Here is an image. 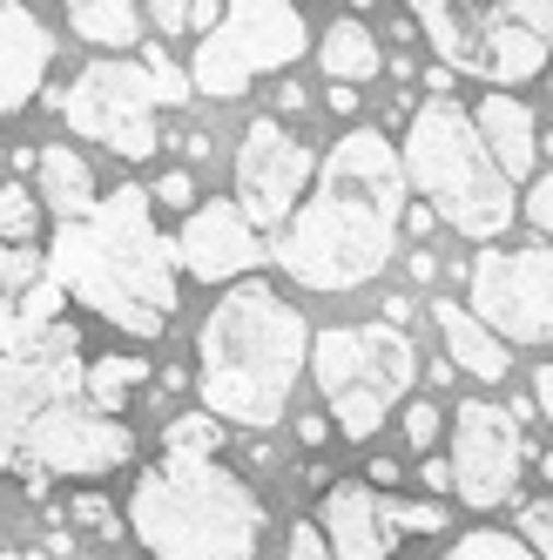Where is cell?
Here are the masks:
<instances>
[{
    "label": "cell",
    "mask_w": 553,
    "mask_h": 560,
    "mask_svg": "<svg viewBox=\"0 0 553 560\" xmlns=\"http://www.w3.org/2000/svg\"><path fill=\"white\" fill-rule=\"evenodd\" d=\"M405 217V163L399 142L372 122H351L318 163L304 210L276 230V270L304 291H358L399 250Z\"/></svg>",
    "instance_id": "6da1fadb"
},
{
    "label": "cell",
    "mask_w": 553,
    "mask_h": 560,
    "mask_svg": "<svg viewBox=\"0 0 553 560\" xmlns=\"http://www.w3.org/2000/svg\"><path fill=\"white\" fill-rule=\"evenodd\" d=\"M48 284L142 345L163 338L176 311V250L155 230L149 189L122 183L102 196L89 223H61L48 244Z\"/></svg>",
    "instance_id": "7a4b0ae2"
},
{
    "label": "cell",
    "mask_w": 553,
    "mask_h": 560,
    "mask_svg": "<svg viewBox=\"0 0 553 560\" xmlns=\"http://www.w3.org/2000/svg\"><path fill=\"white\" fill-rule=\"evenodd\" d=\"M310 331L304 311L263 284V277H244L230 284L203 331H196V392H203V412L244 432H270L284 425L291 392L310 372Z\"/></svg>",
    "instance_id": "3957f363"
},
{
    "label": "cell",
    "mask_w": 553,
    "mask_h": 560,
    "mask_svg": "<svg viewBox=\"0 0 553 560\" xmlns=\"http://www.w3.org/2000/svg\"><path fill=\"white\" fill-rule=\"evenodd\" d=\"M129 534L149 560H257L263 500L216 459H155L129 493Z\"/></svg>",
    "instance_id": "277c9868"
},
{
    "label": "cell",
    "mask_w": 553,
    "mask_h": 560,
    "mask_svg": "<svg viewBox=\"0 0 553 560\" xmlns=\"http://www.w3.org/2000/svg\"><path fill=\"white\" fill-rule=\"evenodd\" d=\"M399 163H405V189L425 196V210L452 223L466 244H486L513 230V183L499 176V163L480 142V122L472 108H459L452 95H425L405 122V142H399Z\"/></svg>",
    "instance_id": "5b68a950"
},
{
    "label": "cell",
    "mask_w": 553,
    "mask_h": 560,
    "mask_svg": "<svg viewBox=\"0 0 553 560\" xmlns=\"http://www.w3.org/2000/svg\"><path fill=\"white\" fill-rule=\"evenodd\" d=\"M310 378H318V398L331 406V425L351 446H365L405 406V392L419 378V351L391 325H331L310 338Z\"/></svg>",
    "instance_id": "8992f818"
},
{
    "label": "cell",
    "mask_w": 553,
    "mask_h": 560,
    "mask_svg": "<svg viewBox=\"0 0 553 560\" xmlns=\"http://www.w3.org/2000/svg\"><path fill=\"white\" fill-rule=\"evenodd\" d=\"M189 102V82L163 61V55H102L74 74V89L61 95V115L74 136H89L102 149H115L122 163H149L155 149H163V129H155V115Z\"/></svg>",
    "instance_id": "52a82bcc"
},
{
    "label": "cell",
    "mask_w": 553,
    "mask_h": 560,
    "mask_svg": "<svg viewBox=\"0 0 553 560\" xmlns=\"http://www.w3.org/2000/svg\"><path fill=\"white\" fill-rule=\"evenodd\" d=\"M74 351L82 338L68 325H27L21 304L0 298V466H14L27 425L48 406H68V392L89 378Z\"/></svg>",
    "instance_id": "ba28073f"
},
{
    "label": "cell",
    "mask_w": 553,
    "mask_h": 560,
    "mask_svg": "<svg viewBox=\"0 0 553 560\" xmlns=\"http://www.w3.org/2000/svg\"><path fill=\"white\" fill-rule=\"evenodd\" d=\"M304 48H310V27H304L297 8H284V0H236V8H223V21L203 42H196L189 82L216 102H230V95H244L257 74L291 68Z\"/></svg>",
    "instance_id": "9c48e42d"
},
{
    "label": "cell",
    "mask_w": 553,
    "mask_h": 560,
    "mask_svg": "<svg viewBox=\"0 0 553 560\" xmlns=\"http://www.w3.org/2000/svg\"><path fill=\"white\" fill-rule=\"evenodd\" d=\"M412 21L425 27L432 55L446 74H480L499 82V95H513V82H533L546 74V42L513 21V8H446V0H419Z\"/></svg>",
    "instance_id": "30bf717a"
},
{
    "label": "cell",
    "mask_w": 553,
    "mask_h": 560,
    "mask_svg": "<svg viewBox=\"0 0 553 560\" xmlns=\"http://www.w3.org/2000/svg\"><path fill=\"white\" fill-rule=\"evenodd\" d=\"M472 317L499 338V345H553V244H520V250H480L466 270Z\"/></svg>",
    "instance_id": "8fae6325"
},
{
    "label": "cell",
    "mask_w": 553,
    "mask_h": 560,
    "mask_svg": "<svg viewBox=\"0 0 553 560\" xmlns=\"http://www.w3.org/2000/svg\"><path fill=\"white\" fill-rule=\"evenodd\" d=\"M310 183H318V155H310L276 115H257L236 142V210L250 217V230H284Z\"/></svg>",
    "instance_id": "7c38bea8"
},
{
    "label": "cell",
    "mask_w": 553,
    "mask_h": 560,
    "mask_svg": "<svg viewBox=\"0 0 553 560\" xmlns=\"http://www.w3.org/2000/svg\"><path fill=\"white\" fill-rule=\"evenodd\" d=\"M533 446L520 432V412L486 406V398H459L452 406V493L466 506H499L520 487Z\"/></svg>",
    "instance_id": "4fadbf2b"
},
{
    "label": "cell",
    "mask_w": 553,
    "mask_h": 560,
    "mask_svg": "<svg viewBox=\"0 0 553 560\" xmlns=\"http://www.w3.org/2000/svg\"><path fill=\"white\" fill-rule=\"evenodd\" d=\"M21 459L34 479H102V472L136 459V432L122 419H102L82 406H48L27 425Z\"/></svg>",
    "instance_id": "5bb4252c"
},
{
    "label": "cell",
    "mask_w": 553,
    "mask_h": 560,
    "mask_svg": "<svg viewBox=\"0 0 553 560\" xmlns=\"http://www.w3.org/2000/svg\"><path fill=\"white\" fill-rule=\"evenodd\" d=\"M169 250L189 277H203V284H244L270 257L263 230H250V217L236 203H196V217H183V230L169 236Z\"/></svg>",
    "instance_id": "9a60e30c"
},
{
    "label": "cell",
    "mask_w": 553,
    "mask_h": 560,
    "mask_svg": "<svg viewBox=\"0 0 553 560\" xmlns=\"http://www.w3.org/2000/svg\"><path fill=\"white\" fill-rule=\"evenodd\" d=\"M55 68V27H42L34 8H0V122L42 95Z\"/></svg>",
    "instance_id": "2e32d148"
},
{
    "label": "cell",
    "mask_w": 553,
    "mask_h": 560,
    "mask_svg": "<svg viewBox=\"0 0 553 560\" xmlns=\"http://www.w3.org/2000/svg\"><path fill=\"white\" fill-rule=\"evenodd\" d=\"M318 527H325V547H331V560H385V553H391V540H399V534L385 527V500L365 487V479H344V487H325Z\"/></svg>",
    "instance_id": "e0dca14e"
},
{
    "label": "cell",
    "mask_w": 553,
    "mask_h": 560,
    "mask_svg": "<svg viewBox=\"0 0 553 560\" xmlns=\"http://www.w3.org/2000/svg\"><path fill=\"white\" fill-rule=\"evenodd\" d=\"M472 122H480V142L486 155L499 163L506 183H533V163H540V122H533V108L520 95H486L480 108H472Z\"/></svg>",
    "instance_id": "ac0fdd59"
},
{
    "label": "cell",
    "mask_w": 553,
    "mask_h": 560,
    "mask_svg": "<svg viewBox=\"0 0 553 560\" xmlns=\"http://www.w3.org/2000/svg\"><path fill=\"white\" fill-rule=\"evenodd\" d=\"M42 210H55L61 223H89L95 210H102V189H95V170H89V155H74L68 142H48L42 149Z\"/></svg>",
    "instance_id": "d6986e66"
},
{
    "label": "cell",
    "mask_w": 553,
    "mask_h": 560,
    "mask_svg": "<svg viewBox=\"0 0 553 560\" xmlns=\"http://www.w3.org/2000/svg\"><path fill=\"white\" fill-rule=\"evenodd\" d=\"M432 317H439V338L452 345V365H459V372H472L480 385H499V378H506L513 351H506V345H499V338H493V331H486L466 304L439 298V304H432Z\"/></svg>",
    "instance_id": "ffe728a7"
},
{
    "label": "cell",
    "mask_w": 553,
    "mask_h": 560,
    "mask_svg": "<svg viewBox=\"0 0 553 560\" xmlns=\"http://www.w3.org/2000/svg\"><path fill=\"white\" fill-rule=\"evenodd\" d=\"M318 61H325V74H331V89H365V82H378V68H385L372 27H365L358 14H338V21L325 27Z\"/></svg>",
    "instance_id": "44dd1931"
},
{
    "label": "cell",
    "mask_w": 553,
    "mask_h": 560,
    "mask_svg": "<svg viewBox=\"0 0 553 560\" xmlns=\"http://www.w3.org/2000/svg\"><path fill=\"white\" fill-rule=\"evenodd\" d=\"M142 21H149V8H136V0H74L68 8L74 42L108 48V55H129L142 42Z\"/></svg>",
    "instance_id": "7402d4cb"
},
{
    "label": "cell",
    "mask_w": 553,
    "mask_h": 560,
    "mask_svg": "<svg viewBox=\"0 0 553 560\" xmlns=\"http://www.w3.org/2000/svg\"><path fill=\"white\" fill-rule=\"evenodd\" d=\"M149 378V358H136V351H108V358H95V365H89V398H95V412L102 419H115V412H122V398L136 392Z\"/></svg>",
    "instance_id": "603a6c76"
},
{
    "label": "cell",
    "mask_w": 553,
    "mask_h": 560,
    "mask_svg": "<svg viewBox=\"0 0 553 560\" xmlns=\"http://www.w3.org/2000/svg\"><path fill=\"white\" fill-rule=\"evenodd\" d=\"M223 419H210L203 406L196 412H176L169 425H163V459H216L223 453Z\"/></svg>",
    "instance_id": "cb8c5ba5"
},
{
    "label": "cell",
    "mask_w": 553,
    "mask_h": 560,
    "mask_svg": "<svg viewBox=\"0 0 553 560\" xmlns=\"http://www.w3.org/2000/svg\"><path fill=\"white\" fill-rule=\"evenodd\" d=\"M34 236H42V196L21 189V183H8V189H0V244L27 250Z\"/></svg>",
    "instance_id": "d4e9b609"
},
{
    "label": "cell",
    "mask_w": 553,
    "mask_h": 560,
    "mask_svg": "<svg viewBox=\"0 0 553 560\" xmlns=\"http://www.w3.org/2000/svg\"><path fill=\"white\" fill-rule=\"evenodd\" d=\"M446 560H533V547L513 540V534H499V527H480V534H459Z\"/></svg>",
    "instance_id": "484cf974"
},
{
    "label": "cell",
    "mask_w": 553,
    "mask_h": 560,
    "mask_svg": "<svg viewBox=\"0 0 553 560\" xmlns=\"http://www.w3.org/2000/svg\"><path fill=\"white\" fill-rule=\"evenodd\" d=\"M149 21L169 27V34H183V27H203V34H210V27L223 21V8H216V0H155Z\"/></svg>",
    "instance_id": "4316f807"
},
{
    "label": "cell",
    "mask_w": 553,
    "mask_h": 560,
    "mask_svg": "<svg viewBox=\"0 0 553 560\" xmlns=\"http://www.w3.org/2000/svg\"><path fill=\"white\" fill-rule=\"evenodd\" d=\"M385 527L391 534H439L446 527V506L439 500H391L385 506Z\"/></svg>",
    "instance_id": "83f0119b"
},
{
    "label": "cell",
    "mask_w": 553,
    "mask_h": 560,
    "mask_svg": "<svg viewBox=\"0 0 553 560\" xmlns=\"http://www.w3.org/2000/svg\"><path fill=\"white\" fill-rule=\"evenodd\" d=\"M520 527H527V547H533V560H553V500H527Z\"/></svg>",
    "instance_id": "f1b7e54d"
},
{
    "label": "cell",
    "mask_w": 553,
    "mask_h": 560,
    "mask_svg": "<svg viewBox=\"0 0 553 560\" xmlns=\"http://www.w3.org/2000/svg\"><path fill=\"white\" fill-rule=\"evenodd\" d=\"M149 203H163V210H189V217H196V176H189V170H169L163 183H149Z\"/></svg>",
    "instance_id": "f546056e"
},
{
    "label": "cell",
    "mask_w": 553,
    "mask_h": 560,
    "mask_svg": "<svg viewBox=\"0 0 553 560\" xmlns=\"http://www.w3.org/2000/svg\"><path fill=\"white\" fill-rule=\"evenodd\" d=\"M68 513H74V527H89V534H108V540L122 534V520H115V506H108L102 493H82V500H74Z\"/></svg>",
    "instance_id": "4dcf8cb0"
},
{
    "label": "cell",
    "mask_w": 553,
    "mask_h": 560,
    "mask_svg": "<svg viewBox=\"0 0 553 560\" xmlns=\"http://www.w3.org/2000/svg\"><path fill=\"white\" fill-rule=\"evenodd\" d=\"M439 425H446V412L432 406V398H412V406H405V439H412L419 453L432 446V439H439Z\"/></svg>",
    "instance_id": "1f68e13d"
},
{
    "label": "cell",
    "mask_w": 553,
    "mask_h": 560,
    "mask_svg": "<svg viewBox=\"0 0 553 560\" xmlns=\"http://www.w3.org/2000/svg\"><path fill=\"white\" fill-rule=\"evenodd\" d=\"M527 189H533V196H527V217H533V230H540V236H553V170H540Z\"/></svg>",
    "instance_id": "d6a6232c"
},
{
    "label": "cell",
    "mask_w": 553,
    "mask_h": 560,
    "mask_svg": "<svg viewBox=\"0 0 553 560\" xmlns=\"http://www.w3.org/2000/svg\"><path fill=\"white\" fill-rule=\"evenodd\" d=\"M513 21H520L527 34H540V42H553V0H520Z\"/></svg>",
    "instance_id": "836d02e7"
},
{
    "label": "cell",
    "mask_w": 553,
    "mask_h": 560,
    "mask_svg": "<svg viewBox=\"0 0 553 560\" xmlns=\"http://www.w3.org/2000/svg\"><path fill=\"white\" fill-rule=\"evenodd\" d=\"M291 560H331V547H325V527H291Z\"/></svg>",
    "instance_id": "e575fe53"
},
{
    "label": "cell",
    "mask_w": 553,
    "mask_h": 560,
    "mask_svg": "<svg viewBox=\"0 0 553 560\" xmlns=\"http://www.w3.org/2000/svg\"><path fill=\"white\" fill-rule=\"evenodd\" d=\"M419 472H425V487H432V493H452V459H425Z\"/></svg>",
    "instance_id": "d590c367"
},
{
    "label": "cell",
    "mask_w": 553,
    "mask_h": 560,
    "mask_svg": "<svg viewBox=\"0 0 553 560\" xmlns=\"http://www.w3.org/2000/svg\"><path fill=\"white\" fill-rule=\"evenodd\" d=\"M533 406L553 419V365H540V372H533Z\"/></svg>",
    "instance_id": "8d00e7d4"
},
{
    "label": "cell",
    "mask_w": 553,
    "mask_h": 560,
    "mask_svg": "<svg viewBox=\"0 0 553 560\" xmlns=\"http://www.w3.org/2000/svg\"><path fill=\"white\" fill-rule=\"evenodd\" d=\"M391 479H399V459H372V479H365V487H391Z\"/></svg>",
    "instance_id": "74e56055"
},
{
    "label": "cell",
    "mask_w": 553,
    "mask_h": 560,
    "mask_svg": "<svg viewBox=\"0 0 553 560\" xmlns=\"http://www.w3.org/2000/svg\"><path fill=\"white\" fill-rule=\"evenodd\" d=\"M331 108L338 115H358V89H331Z\"/></svg>",
    "instance_id": "f35d334b"
},
{
    "label": "cell",
    "mask_w": 553,
    "mask_h": 560,
    "mask_svg": "<svg viewBox=\"0 0 553 560\" xmlns=\"http://www.w3.org/2000/svg\"><path fill=\"white\" fill-rule=\"evenodd\" d=\"M432 223H439V217H432V210H425V203H419V210H412V217H405V230H412V236H425V230H432Z\"/></svg>",
    "instance_id": "ab89813d"
},
{
    "label": "cell",
    "mask_w": 553,
    "mask_h": 560,
    "mask_svg": "<svg viewBox=\"0 0 553 560\" xmlns=\"http://www.w3.org/2000/svg\"><path fill=\"white\" fill-rule=\"evenodd\" d=\"M0 560H34V553H21V547H8V553H0Z\"/></svg>",
    "instance_id": "60d3db41"
},
{
    "label": "cell",
    "mask_w": 553,
    "mask_h": 560,
    "mask_svg": "<svg viewBox=\"0 0 553 560\" xmlns=\"http://www.w3.org/2000/svg\"><path fill=\"white\" fill-rule=\"evenodd\" d=\"M540 472H546V479H553V453H546V459H540Z\"/></svg>",
    "instance_id": "b9f144b4"
},
{
    "label": "cell",
    "mask_w": 553,
    "mask_h": 560,
    "mask_svg": "<svg viewBox=\"0 0 553 560\" xmlns=\"http://www.w3.org/2000/svg\"><path fill=\"white\" fill-rule=\"evenodd\" d=\"M546 89H553V68H546Z\"/></svg>",
    "instance_id": "7bdbcfd3"
}]
</instances>
